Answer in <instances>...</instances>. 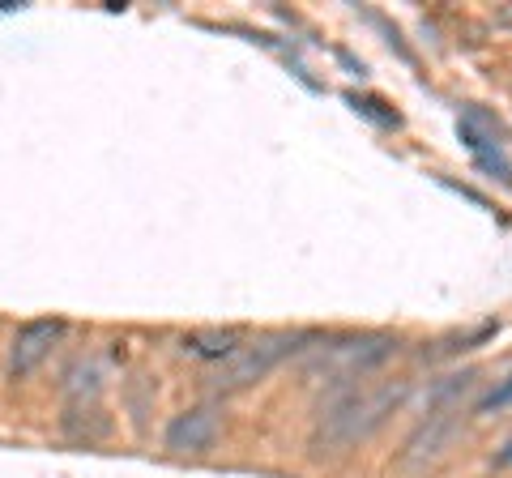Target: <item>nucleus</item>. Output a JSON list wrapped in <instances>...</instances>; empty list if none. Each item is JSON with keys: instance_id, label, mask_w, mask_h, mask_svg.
<instances>
[{"instance_id": "f257e3e1", "label": "nucleus", "mask_w": 512, "mask_h": 478, "mask_svg": "<svg viewBox=\"0 0 512 478\" xmlns=\"http://www.w3.org/2000/svg\"><path fill=\"white\" fill-rule=\"evenodd\" d=\"M410 397V380H355V385L333 389L320 402L316 427H312V453L316 457H338L350 453L355 444L372 440Z\"/></svg>"}, {"instance_id": "f03ea898", "label": "nucleus", "mask_w": 512, "mask_h": 478, "mask_svg": "<svg viewBox=\"0 0 512 478\" xmlns=\"http://www.w3.org/2000/svg\"><path fill=\"white\" fill-rule=\"evenodd\" d=\"M393 355H397L393 333H346V338H329V342L316 338L303 376L333 393L342 385H355V380H367L376 368H384Z\"/></svg>"}, {"instance_id": "7ed1b4c3", "label": "nucleus", "mask_w": 512, "mask_h": 478, "mask_svg": "<svg viewBox=\"0 0 512 478\" xmlns=\"http://www.w3.org/2000/svg\"><path fill=\"white\" fill-rule=\"evenodd\" d=\"M474 380H478V372H461V376H448L431 389L427 419L414 427L410 440L402 444V470H427L453 449L461 419H466V414H461V402H466V393L474 389Z\"/></svg>"}, {"instance_id": "20e7f679", "label": "nucleus", "mask_w": 512, "mask_h": 478, "mask_svg": "<svg viewBox=\"0 0 512 478\" xmlns=\"http://www.w3.org/2000/svg\"><path fill=\"white\" fill-rule=\"evenodd\" d=\"M308 342H316V333H265V338H256L248 346H239L231 359L214 363L210 372H205V389L210 393H239V389H252L256 380H265L269 372L278 368L282 359H291L295 350H303Z\"/></svg>"}, {"instance_id": "39448f33", "label": "nucleus", "mask_w": 512, "mask_h": 478, "mask_svg": "<svg viewBox=\"0 0 512 478\" xmlns=\"http://www.w3.org/2000/svg\"><path fill=\"white\" fill-rule=\"evenodd\" d=\"M64 338V321H26L9 342V380H26Z\"/></svg>"}, {"instance_id": "423d86ee", "label": "nucleus", "mask_w": 512, "mask_h": 478, "mask_svg": "<svg viewBox=\"0 0 512 478\" xmlns=\"http://www.w3.org/2000/svg\"><path fill=\"white\" fill-rule=\"evenodd\" d=\"M218 410L214 406H192L184 414H175L167 423V436L163 444L171 453H210L214 440H218Z\"/></svg>"}, {"instance_id": "0eeeda50", "label": "nucleus", "mask_w": 512, "mask_h": 478, "mask_svg": "<svg viewBox=\"0 0 512 478\" xmlns=\"http://www.w3.org/2000/svg\"><path fill=\"white\" fill-rule=\"evenodd\" d=\"M244 346V329H192L180 338V350L192 359H205V363H222V359H231L235 350Z\"/></svg>"}, {"instance_id": "6e6552de", "label": "nucleus", "mask_w": 512, "mask_h": 478, "mask_svg": "<svg viewBox=\"0 0 512 478\" xmlns=\"http://www.w3.org/2000/svg\"><path fill=\"white\" fill-rule=\"evenodd\" d=\"M103 389V368H99V359H77L69 376H64V393L73 397V406H94V397H99Z\"/></svg>"}, {"instance_id": "1a4fd4ad", "label": "nucleus", "mask_w": 512, "mask_h": 478, "mask_svg": "<svg viewBox=\"0 0 512 478\" xmlns=\"http://www.w3.org/2000/svg\"><path fill=\"white\" fill-rule=\"evenodd\" d=\"M470 154H474V163L491 175V180H500L504 188H512V158L504 150V141H483V146H470Z\"/></svg>"}, {"instance_id": "9d476101", "label": "nucleus", "mask_w": 512, "mask_h": 478, "mask_svg": "<svg viewBox=\"0 0 512 478\" xmlns=\"http://www.w3.org/2000/svg\"><path fill=\"white\" fill-rule=\"evenodd\" d=\"M512 406V376L508 380H500V385H495L483 402H478V414H491V410H508Z\"/></svg>"}, {"instance_id": "9b49d317", "label": "nucleus", "mask_w": 512, "mask_h": 478, "mask_svg": "<svg viewBox=\"0 0 512 478\" xmlns=\"http://www.w3.org/2000/svg\"><path fill=\"white\" fill-rule=\"evenodd\" d=\"M495 466H512V444H504V449L495 453Z\"/></svg>"}, {"instance_id": "f8f14e48", "label": "nucleus", "mask_w": 512, "mask_h": 478, "mask_svg": "<svg viewBox=\"0 0 512 478\" xmlns=\"http://www.w3.org/2000/svg\"><path fill=\"white\" fill-rule=\"evenodd\" d=\"M495 22H500V26H512V5H504L500 13H495Z\"/></svg>"}]
</instances>
